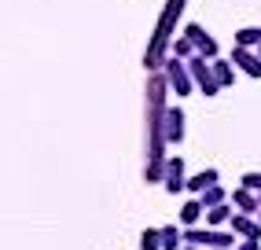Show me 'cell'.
I'll return each mask as SVG.
<instances>
[{
    "instance_id": "1",
    "label": "cell",
    "mask_w": 261,
    "mask_h": 250,
    "mask_svg": "<svg viewBox=\"0 0 261 250\" xmlns=\"http://www.w3.org/2000/svg\"><path fill=\"white\" fill-rule=\"evenodd\" d=\"M166 92H173L169 81L162 70H154V74L147 78V114H144V133H147V166H144V181L147 184H162L166 181V114H169V103H166Z\"/></svg>"
},
{
    "instance_id": "2",
    "label": "cell",
    "mask_w": 261,
    "mask_h": 250,
    "mask_svg": "<svg viewBox=\"0 0 261 250\" xmlns=\"http://www.w3.org/2000/svg\"><path fill=\"white\" fill-rule=\"evenodd\" d=\"M184 8H188V0H166V4H162V15H159V22H154V33L147 37V48H144V70H147V74H154V70L166 66L169 44H173V37H177V22H180Z\"/></svg>"
},
{
    "instance_id": "3",
    "label": "cell",
    "mask_w": 261,
    "mask_h": 250,
    "mask_svg": "<svg viewBox=\"0 0 261 250\" xmlns=\"http://www.w3.org/2000/svg\"><path fill=\"white\" fill-rule=\"evenodd\" d=\"M188 70H191V81H195V88L202 96H217L221 92V81H217V74H214V63L206 59V56H191L188 59Z\"/></svg>"
},
{
    "instance_id": "4",
    "label": "cell",
    "mask_w": 261,
    "mask_h": 250,
    "mask_svg": "<svg viewBox=\"0 0 261 250\" xmlns=\"http://www.w3.org/2000/svg\"><path fill=\"white\" fill-rule=\"evenodd\" d=\"M162 74H166L169 88H173L177 96H191V88H195V81H191L188 59H180V56H169V59H166V66H162Z\"/></svg>"
},
{
    "instance_id": "5",
    "label": "cell",
    "mask_w": 261,
    "mask_h": 250,
    "mask_svg": "<svg viewBox=\"0 0 261 250\" xmlns=\"http://www.w3.org/2000/svg\"><path fill=\"white\" fill-rule=\"evenodd\" d=\"M162 188L169 195H177V191L188 188V173H184V158L180 155H169L166 158V181H162Z\"/></svg>"
},
{
    "instance_id": "6",
    "label": "cell",
    "mask_w": 261,
    "mask_h": 250,
    "mask_svg": "<svg viewBox=\"0 0 261 250\" xmlns=\"http://www.w3.org/2000/svg\"><path fill=\"white\" fill-rule=\"evenodd\" d=\"M232 63L243 70L247 78H261V52L257 48H243V44H236V52H232Z\"/></svg>"
},
{
    "instance_id": "7",
    "label": "cell",
    "mask_w": 261,
    "mask_h": 250,
    "mask_svg": "<svg viewBox=\"0 0 261 250\" xmlns=\"http://www.w3.org/2000/svg\"><path fill=\"white\" fill-rule=\"evenodd\" d=\"M184 33H188L191 41H195V52H199V56H206V59H217V56H221V52H217V41H214V37H210V33H206L199 22H188V26H184Z\"/></svg>"
},
{
    "instance_id": "8",
    "label": "cell",
    "mask_w": 261,
    "mask_h": 250,
    "mask_svg": "<svg viewBox=\"0 0 261 250\" xmlns=\"http://www.w3.org/2000/svg\"><path fill=\"white\" fill-rule=\"evenodd\" d=\"M228 199H232V206H236L239 213H261V191H254V188H247V184H239Z\"/></svg>"
},
{
    "instance_id": "9",
    "label": "cell",
    "mask_w": 261,
    "mask_h": 250,
    "mask_svg": "<svg viewBox=\"0 0 261 250\" xmlns=\"http://www.w3.org/2000/svg\"><path fill=\"white\" fill-rule=\"evenodd\" d=\"M228 228L236 232L239 239H261V221H254L250 213H232V221H228Z\"/></svg>"
},
{
    "instance_id": "10",
    "label": "cell",
    "mask_w": 261,
    "mask_h": 250,
    "mask_svg": "<svg viewBox=\"0 0 261 250\" xmlns=\"http://www.w3.org/2000/svg\"><path fill=\"white\" fill-rule=\"evenodd\" d=\"M184 111L180 107H169V114H166V136H169V144H180L184 140Z\"/></svg>"
},
{
    "instance_id": "11",
    "label": "cell",
    "mask_w": 261,
    "mask_h": 250,
    "mask_svg": "<svg viewBox=\"0 0 261 250\" xmlns=\"http://www.w3.org/2000/svg\"><path fill=\"white\" fill-rule=\"evenodd\" d=\"M221 181V173L214 169V166H206V169H199L195 177H188V191H195V195H202L210 184H217Z\"/></svg>"
},
{
    "instance_id": "12",
    "label": "cell",
    "mask_w": 261,
    "mask_h": 250,
    "mask_svg": "<svg viewBox=\"0 0 261 250\" xmlns=\"http://www.w3.org/2000/svg\"><path fill=\"white\" fill-rule=\"evenodd\" d=\"M202 199H188L184 206H180V224L184 228H191V224H199V217H202Z\"/></svg>"
},
{
    "instance_id": "13",
    "label": "cell",
    "mask_w": 261,
    "mask_h": 250,
    "mask_svg": "<svg viewBox=\"0 0 261 250\" xmlns=\"http://www.w3.org/2000/svg\"><path fill=\"white\" fill-rule=\"evenodd\" d=\"M232 213H236L232 199H228V203H221V206H210V210H206V224H228V221H232Z\"/></svg>"
},
{
    "instance_id": "14",
    "label": "cell",
    "mask_w": 261,
    "mask_h": 250,
    "mask_svg": "<svg viewBox=\"0 0 261 250\" xmlns=\"http://www.w3.org/2000/svg\"><path fill=\"white\" fill-rule=\"evenodd\" d=\"M210 63H214V74H217L221 88H228V85H236V66H232V59L224 63V59L217 56V59H210Z\"/></svg>"
},
{
    "instance_id": "15",
    "label": "cell",
    "mask_w": 261,
    "mask_h": 250,
    "mask_svg": "<svg viewBox=\"0 0 261 250\" xmlns=\"http://www.w3.org/2000/svg\"><path fill=\"white\" fill-rule=\"evenodd\" d=\"M180 246H184V228L162 224V250H180Z\"/></svg>"
},
{
    "instance_id": "16",
    "label": "cell",
    "mask_w": 261,
    "mask_h": 250,
    "mask_svg": "<svg viewBox=\"0 0 261 250\" xmlns=\"http://www.w3.org/2000/svg\"><path fill=\"white\" fill-rule=\"evenodd\" d=\"M169 56H180V59H191V56H195V41H191L188 33H180V37H173V44H169Z\"/></svg>"
},
{
    "instance_id": "17",
    "label": "cell",
    "mask_w": 261,
    "mask_h": 250,
    "mask_svg": "<svg viewBox=\"0 0 261 250\" xmlns=\"http://www.w3.org/2000/svg\"><path fill=\"white\" fill-rule=\"evenodd\" d=\"M199 199H202V206H206V210H210V206H221V203H228V191H224L221 184H210V188H206V191L199 195Z\"/></svg>"
},
{
    "instance_id": "18",
    "label": "cell",
    "mask_w": 261,
    "mask_h": 250,
    "mask_svg": "<svg viewBox=\"0 0 261 250\" xmlns=\"http://www.w3.org/2000/svg\"><path fill=\"white\" fill-rule=\"evenodd\" d=\"M236 44H243V48H257V44H261V30H257V26H243V30H236Z\"/></svg>"
},
{
    "instance_id": "19",
    "label": "cell",
    "mask_w": 261,
    "mask_h": 250,
    "mask_svg": "<svg viewBox=\"0 0 261 250\" xmlns=\"http://www.w3.org/2000/svg\"><path fill=\"white\" fill-rule=\"evenodd\" d=\"M140 250H162V228H144Z\"/></svg>"
},
{
    "instance_id": "20",
    "label": "cell",
    "mask_w": 261,
    "mask_h": 250,
    "mask_svg": "<svg viewBox=\"0 0 261 250\" xmlns=\"http://www.w3.org/2000/svg\"><path fill=\"white\" fill-rule=\"evenodd\" d=\"M239 184H247V188L261 191V169H250V173H243V181H239Z\"/></svg>"
},
{
    "instance_id": "21",
    "label": "cell",
    "mask_w": 261,
    "mask_h": 250,
    "mask_svg": "<svg viewBox=\"0 0 261 250\" xmlns=\"http://www.w3.org/2000/svg\"><path fill=\"white\" fill-rule=\"evenodd\" d=\"M236 250H261V239H239Z\"/></svg>"
},
{
    "instance_id": "22",
    "label": "cell",
    "mask_w": 261,
    "mask_h": 250,
    "mask_svg": "<svg viewBox=\"0 0 261 250\" xmlns=\"http://www.w3.org/2000/svg\"><path fill=\"white\" fill-rule=\"evenodd\" d=\"M180 250H202V246H191V243H184V246H180Z\"/></svg>"
},
{
    "instance_id": "23",
    "label": "cell",
    "mask_w": 261,
    "mask_h": 250,
    "mask_svg": "<svg viewBox=\"0 0 261 250\" xmlns=\"http://www.w3.org/2000/svg\"><path fill=\"white\" fill-rule=\"evenodd\" d=\"M217 250H232V246H217Z\"/></svg>"
},
{
    "instance_id": "24",
    "label": "cell",
    "mask_w": 261,
    "mask_h": 250,
    "mask_svg": "<svg viewBox=\"0 0 261 250\" xmlns=\"http://www.w3.org/2000/svg\"><path fill=\"white\" fill-rule=\"evenodd\" d=\"M257 221H261V217H257Z\"/></svg>"
}]
</instances>
